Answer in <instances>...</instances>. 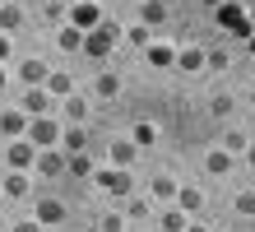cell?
I'll use <instances>...</instances> for the list:
<instances>
[{"mask_svg":"<svg viewBox=\"0 0 255 232\" xmlns=\"http://www.w3.org/2000/svg\"><path fill=\"white\" fill-rule=\"evenodd\" d=\"M237 214H242V219H255V191H242V195H237Z\"/></svg>","mask_w":255,"mask_h":232,"instance_id":"obj_31","label":"cell"},{"mask_svg":"<svg viewBox=\"0 0 255 232\" xmlns=\"http://www.w3.org/2000/svg\"><path fill=\"white\" fill-rule=\"evenodd\" d=\"M130 139H134V149H153L158 144V126H153V121H134V130H130Z\"/></svg>","mask_w":255,"mask_h":232,"instance_id":"obj_20","label":"cell"},{"mask_svg":"<svg viewBox=\"0 0 255 232\" xmlns=\"http://www.w3.org/2000/svg\"><path fill=\"white\" fill-rule=\"evenodd\" d=\"M37 177H61L65 172V149H37Z\"/></svg>","mask_w":255,"mask_h":232,"instance_id":"obj_8","label":"cell"},{"mask_svg":"<svg viewBox=\"0 0 255 232\" xmlns=\"http://www.w3.org/2000/svg\"><path fill=\"white\" fill-rule=\"evenodd\" d=\"M0 5H5V0H0Z\"/></svg>","mask_w":255,"mask_h":232,"instance_id":"obj_48","label":"cell"},{"mask_svg":"<svg viewBox=\"0 0 255 232\" xmlns=\"http://www.w3.org/2000/svg\"><path fill=\"white\" fill-rule=\"evenodd\" d=\"M214 19H218V28L223 33H232V37H251L255 28H251V19H246V5H232V0H223V5L214 9Z\"/></svg>","mask_w":255,"mask_h":232,"instance_id":"obj_2","label":"cell"},{"mask_svg":"<svg viewBox=\"0 0 255 232\" xmlns=\"http://www.w3.org/2000/svg\"><path fill=\"white\" fill-rule=\"evenodd\" d=\"M121 93V79L116 74H98V98H116Z\"/></svg>","mask_w":255,"mask_h":232,"instance_id":"obj_30","label":"cell"},{"mask_svg":"<svg viewBox=\"0 0 255 232\" xmlns=\"http://www.w3.org/2000/svg\"><path fill=\"white\" fill-rule=\"evenodd\" d=\"M246 144H251V139H246V135H237V130H232L228 139H223V149H228V153H242Z\"/></svg>","mask_w":255,"mask_h":232,"instance_id":"obj_33","label":"cell"},{"mask_svg":"<svg viewBox=\"0 0 255 232\" xmlns=\"http://www.w3.org/2000/svg\"><path fill=\"white\" fill-rule=\"evenodd\" d=\"M9 51H14V42H9V33H0V65L9 60Z\"/></svg>","mask_w":255,"mask_h":232,"instance_id":"obj_36","label":"cell"},{"mask_svg":"<svg viewBox=\"0 0 255 232\" xmlns=\"http://www.w3.org/2000/svg\"><path fill=\"white\" fill-rule=\"evenodd\" d=\"M102 19H107V14H102L98 0H74L70 5V28H79V33H93Z\"/></svg>","mask_w":255,"mask_h":232,"instance_id":"obj_5","label":"cell"},{"mask_svg":"<svg viewBox=\"0 0 255 232\" xmlns=\"http://www.w3.org/2000/svg\"><path fill=\"white\" fill-rule=\"evenodd\" d=\"M42 88H47L51 98H70V93H74V74H70V70H51Z\"/></svg>","mask_w":255,"mask_h":232,"instance_id":"obj_15","label":"cell"},{"mask_svg":"<svg viewBox=\"0 0 255 232\" xmlns=\"http://www.w3.org/2000/svg\"><path fill=\"white\" fill-rule=\"evenodd\" d=\"M102 232H126V214H107V219H102Z\"/></svg>","mask_w":255,"mask_h":232,"instance_id":"obj_34","label":"cell"},{"mask_svg":"<svg viewBox=\"0 0 255 232\" xmlns=\"http://www.w3.org/2000/svg\"><path fill=\"white\" fill-rule=\"evenodd\" d=\"M28 121H33V116H28L23 107L0 112V139H5V144H9V139H23V135H28Z\"/></svg>","mask_w":255,"mask_h":232,"instance_id":"obj_7","label":"cell"},{"mask_svg":"<svg viewBox=\"0 0 255 232\" xmlns=\"http://www.w3.org/2000/svg\"><path fill=\"white\" fill-rule=\"evenodd\" d=\"M251 102H255V93H251Z\"/></svg>","mask_w":255,"mask_h":232,"instance_id":"obj_47","label":"cell"},{"mask_svg":"<svg viewBox=\"0 0 255 232\" xmlns=\"http://www.w3.org/2000/svg\"><path fill=\"white\" fill-rule=\"evenodd\" d=\"M56 46H61V51H84V33H79V28H61V33H56Z\"/></svg>","mask_w":255,"mask_h":232,"instance_id":"obj_25","label":"cell"},{"mask_svg":"<svg viewBox=\"0 0 255 232\" xmlns=\"http://www.w3.org/2000/svg\"><path fill=\"white\" fill-rule=\"evenodd\" d=\"M246 19H251V28H255V5H246Z\"/></svg>","mask_w":255,"mask_h":232,"instance_id":"obj_41","label":"cell"},{"mask_svg":"<svg viewBox=\"0 0 255 232\" xmlns=\"http://www.w3.org/2000/svg\"><path fill=\"white\" fill-rule=\"evenodd\" d=\"M176 65L181 70H204V46H195V42L176 46Z\"/></svg>","mask_w":255,"mask_h":232,"instance_id":"obj_19","label":"cell"},{"mask_svg":"<svg viewBox=\"0 0 255 232\" xmlns=\"http://www.w3.org/2000/svg\"><path fill=\"white\" fill-rule=\"evenodd\" d=\"M0 158H5V139H0Z\"/></svg>","mask_w":255,"mask_h":232,"instance_id":"obj_43","label":"cell"},{"mask_svg":"<svg viewBox=\"0 0 255 232\" xmlns=\"http://www.w3.org/2000/svg\"><path fill=\"white\" fill-rule=\"evenodd\" d=\"M172 205L181 209V214H190V219H195V214L204 209V195L195 191V186H181V191H176V200H172Z\"/></svg>","mask_w":255,"mask_h":232,"instance_id":"obj_16","label":"cell"},{"mask_svg":"<svg viewBox=\"0 0 255 232\" xmlns=\"http://www.w3.org/2000/svg\"><path fill=\"white\" fill-rule=\"evenodd\" d=\"M139 23H144V28L167 23V5H162V0H144V5H139Z\"/></svg>","mask_w":255,"mask_h":232,"instance_id":"obj_22","label":"cell"},{"mask_svg":"<svg viewBox=\"0 0 255 232\" xmlns=\"http://www.w3.org/2000/svg\"><path fill=\"white\" fill-rule=\"evenodd\" d=\"M186 223H190V214H181L176 205H172V209L158 219V228H162V232H186Z\"/></svg>","mask_w":255,"mask_h":232,"instance_id":"obj_26","label":"cell"},{"mask_svg":"<svg viewBox=\"0 0 255 232\" xmlns=\"http://www.w3.org/2000/svg\"><path fill=\"white\" fill-rule=\"evenodd\" d=\"M5 84H9V70H5V65H0V88H5Z\"/></svg>","mask_w":255,"mask_h":232,"instance_id":"obj_40","label":"cell"},{"mask_svg":"<svg viewBox=\"0 0 255 232\" xmlns=\"http://www.w3.org/2000/svg\"><path fill=\"white\" fill-rule=\"evenodd\" d=\"M88 181H93L98 191H107V195H130V191H134V181H130L126 167H98Z\"/></svg>","mask_w":255,"mask_h":232,"instance_id":"obj_4","label":"cell"},{"mask_svg":"<svg viewBox=\"0 0 255 232\" xmlns=\"http://www.w3.org/2000/svg\"><path fill=\"white\" fill-rule=\"evenodd\" d=\"M23 139L33 149H56V144H61V121H56V116H33Z\"/></svg>","mask_w":255,"mask_h":232,"instance_id":"obj_3","label":"cell"},{"mask_svg":"<svg viewBox=\"0 0 255 232\" xmlns=\"http://www.w3.org/2000/svg\"><path fill=\"white\" fill-rule=\"evenodd\" d=\"M116 42H121V23H116V19H102V23L93 28V33H84V56L107 60Z\"/></svg>","mask_w":255,"mask_h":232,"instance_id":"obj_1","label":"cell"},{"mask_svg":"<svg viewBox=\"0 0 255 232\" xmlns=\"http://www.w3.org/2000/svg\"><path fill=\"white\" fill-rule=\"evenodd\" d=\"M5 228H9V223H5V219H0V232H5Z\"/></svg>","mask_w":255,"mask_h":232,"instance_id":"obj_45","label":"cell"},{"mask_svg":"<svg viewBox=\"0 0 255 232\" xmlns=\"http://www.w3.org/2000/svg\"><path fill=\"white\" fill-rule=\"evenodd\" d=\"M33 163H37V149L28 139H9L5 144V167L9 172H33Z\"/></svg>","mask_w":255,"mask_h":232,"instance_id":"obj_6","label":"cell"},{"mask_svg":"<svg viewBox=\"0 0 255 232\" xmlns=\"http://www.w3.org/2000/svg\"><path fill=\"white\" fill-rule=\"evenodd\" d=\"M47 60H42V56H28L23 60V65H19V79H23V88H42V84H47Z\"/></svg>","mask_w":255,"mask_h":232,"instance_id":"obj_9","label":"cell"},{"mask_svg":"<svg viewBox=\"0 0 255 232\" xmlns=\"http://www.w3.org/2000/svg\"><path fill=\"white\" fill-rule=\"evenodd\" d=\"M144 214H148V200H130L126 205V219H144Z\"/></svg>","mask_w":255,"mask_h":232,"instance_id":"obj_35","label":"cell"},{"mask_svg":"<svg viewBox=\"0 0 255 232\" xmlns=\"http://www.w3.org/2000/svg\"><path fill=\"white\" fill-rule=\"evenodd\" d=\"M19 23H23V9H19V5H9V0H5V5H0V33H14Z\"/></svg>","mask_w":255,"mask_h":232,"instance_id":"obj_27","label":"cell"},{"mask_svg":"<svg viewBox=\"0 0 255 232\" xmlns=\"http://www.w3.org/2000/svg\"><path fill=\"white\" fill-rule=\"evenodd\" d=\"M0 186H5L9 200H23L28 191H33V177H28V172H5V181H0Z\"/></svg>","mask_w":255,"mask_h":232,"instance_id":"obj_18","label":"cell"},{"mask_svg":"<svg viewBox=\"0 0 255 232\" xmlns=\"http://www.w3.org/2000/svg\"><path fill=\"white\" fill-rule=\"evenodd\" d=\"M204 167H209L214 177H228V172H232V153H228V149H214V153L204 158Z\"/></svg>","mask_w":255,"mask_h":232,"instance_id":"obj_24","label":"cell"},{"mask_svg":"<svg viewBox=\"0 0 255 232\" xmlns=\"http://www.w3.org/2000/svg\"><path fill=\"white\" fill-rule=\"evenodd\" d=\"M84 144H88V130L84 126H61V149L65 153H84Z\"/></svg>","mask_w":255,"mask_h":232,"instance_id":"obj_21","label":"cell"},{"mask_svg":"<svg viewBox=\"0 0 255 232\" xmlns=\"http://www.w3.org/2000/svg\"><path fill=\"white\" fill-rule=\"evenodd\" d=\"M186 232H209V228L204 223H186Z\"/></svg>","mask_w":255,"mask_h":232,"instance_id":"obj_39","label":"cell"},{"mask_svg":"<svg viewBox=\"0 0 255 232\" xmlns=\"http://www.w3.org/2000/svg\"><path fill=\"white\" fill-rule=\"evenodd\" d=\"M9 232H42V223H37V219H28V223H14Z\"/></svg>","mask_w":255,"mask_h":232,"instance_id":"obj_37","label":"cell"},{"mask_svg":"<svg viewBox=\"0 0 255 232\" xmlns=\"http://www.w3.org/2000/svg\"><path fill=\"white\" fill-rule=\"evenodd\" d=\"M23 112L28 116H47L51 112V93L47 88H23Z\"/></svg>","mask_w":255,"mask_h":232,"instance_id":"obj_13","label":"cell"},{"mask_svg":"<svg viewBox=\"0 0 255 232\" xmlns=\"http://www.w3.org/2000/svg\"><path fill=\"white\" fill-rule=\"evenodd\" d=\"M61 116H65V126H84V116H88V102L79 98V93H70V98H61Z\"/></svg>","mask_w":255,"mask_h":232,"instance_id":"obj_14","label":"cell"},{"mask_svg":"<svg viewBox=\"0 0 255 232\" xmlns=\"http://www.w3.org/2000/svg\"><path fill=\"white\" fill-rule=\"evenodd\" d=\"M232 93H218V98H214V116H232Z\"/></svg>","mask_w":255,"mask_h":232,"instance_id":"obj_32","label":"cell"},{"mask_svg":"<svg viewBox=\"0 0 255 232\" xmlns=\"http://www.w3.org/2000/svg\"><path fill=\"white\" fill-rule=\"evenodd\" d=\"M65 172H70V177H93L98 167H93L88 153H65Z\"/></svg>","mask_w":255,"mask_h":232,"instance_id":"obj_23","label":"cell"},{"mask_svg":"<svg viewBox=\"0 0 255 232\" xmlns=\"http://www.w3.org/2000/svg\"><path fill=\"white\" fill-rule=\"evenodd\" d=\"M246 163L255 167V139H251V144H246Z\"/></svg>","mask_w":255,"mask_h":232,"instance_id":"obj_38","label":"cell"},{"mask_svg":"<svg viewBox=\"0 0 255 232\" xmlns=\"http://www.w3.org/2000/svg\"><path fill=\"white\" fill-rule=\"evenodd\" d=\"M237 232H255V228H237Z\"/></svg>","mask_w":255,"mask_h":232,"instance_id":"obj_46","label":"cell"},{"mask_svg":"<svg viewBox=\"0 0 255 232\" xmlns=\"http://www.w3.org/2000/svg\"><path fill=\"white\" fill-rule=\"evenodd\" d=\"M204 5H223V0H204Z\"/></svg>","mask_w":255,"mask_h":232,"instance_id":"obj_44","label":"cell"},{"mask_svg":"<svg viewBox=\"0 0 255 232\" xmlns=\"http://www.w3.org/2000/svg\"><path fill=\"white\" fill-rule=\"evenodd\" d=\"M134 158H139L134 139H112V149H107V167H130Z\"/></svg>","mask_w":255,"mask_h":232,"instance_id":"obj_10","label":"cell"},{"mask_svg":"<svg viewBox=\"0 0 255 232\" xmlns=\"http://www.w3.org/2000/svg\"><path fill=\"white\" fill-rule=\"evenodd\" d=\"M121 42H134V46H148V42H153V28H144V23H130V28H121Z\"/></svg>","mask_w":255,"mask_h":232,"instance_id":"obj_28","label":"cell"},{"mask_svg":"<svg viewBox=\"0 0 255 232\" xmlns=\"http://www.w3.org/2000/svg\"><path fill=\"white\" fill-rule=\"evenodd\" d=\"M246 51H251V56H255V33H251V37H246Z\"/></svg>","mask_w":255,"mask_h":232,"instance_id":"obj_42","label":"cell"},{"mask_svg":"<svg viewBox=\"0 0 255 232\" xmlns=\"http://www.w3.org/2000/svg\"><path fill=\"white\" fill-rule=\"evenodd\" d=\"M176 191H181V186H176V177H167V172H158L153 181H148V200H176Z\"/></svg>","mask_w":255,"mask_h":232,"instance_id":"obj_17","label":"cell"},{"mask_svg":"<svg viewBox=\"0 0 255 232\" xmlns=\"http://www.w3.org/2000/svg\"><path fill=\"white\" fill-rule=\"evenodd\" d=\"M232 60H228V51L223 46H214V51H204V70H228Z\"/></svg>","mask_w":255,"mask_h":232,"instance_id":"obj_29","label":"cell"},{"mask_svg":"<svg viewBox=\"0 0 255 232\" xmlns=\"http://www.w3.org/2000/svg\"><path fill=\"white\" fill-rule=\"evenodd\" d=\"M144 51H148V65H153V70H167V65H176V46H167V42H148L144 46Z\"/></svg>","mask_w":255,"mask_h":232,"instance_id":"obj_12","label":"cell"},{"mask_svg":"<svg viewBox=\"0 0 255 232\" xmlns=\"http://www.w3.org/2000/svg\"><path fill=\"white\" fill-rule=\"evenodd\" d=\"M61 219H65V205H61L56 195H42V200H37V223H42V228H56Z\"/></svg>","mask_w":255,"mask_h":232,"instance_id":"obj_11","label":"cell"}]
</instances>
